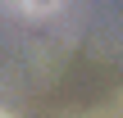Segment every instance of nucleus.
<instances>
[{
  "label": "nucleus",
  "instance_id": "1",
  "mask_svg": "<svg viewBox=\"0 0 123 118\" xmlns=\"http://www.w3.org/2000/svg\"><path fill=\"white\" fill-rule=\"evenodd\" d=\"M5 9L18 14V18H50V14L64 9V0H5Z\"/></svg>",
  "mask_w": 123,
  "mask_h": 118
},
{
  "label": "nucleus",
  "instance_id": "2",
  "mask_svg": "<svg viewBox=\"0 0 123 118\" xmlns=\"http://www.w3.org/2000/svg\"><path fill=\"white\" fill-rule=\"evenodd\" d=\"M0 118H14V114H9V109H0Z\"/></svg>",
  "mask_w": 123,
  "mask_h": 118
}]
</instances>
